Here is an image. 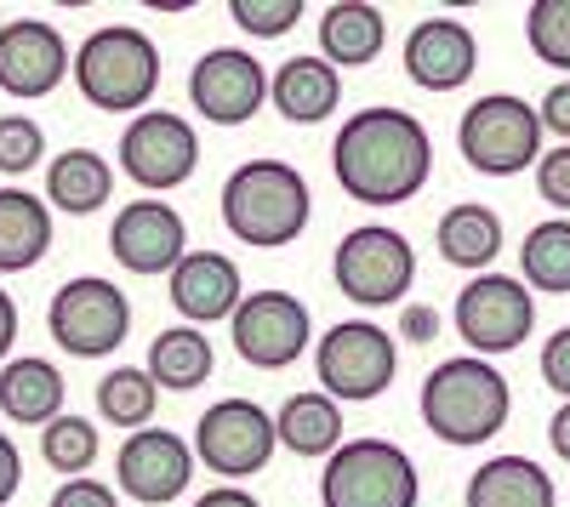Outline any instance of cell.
Listing matches in <instances>:
<instances>
[{"instance_id": "cell-1", "label": "cell", "mask_w": 570, "mask_h": 507, "mask_svg": "<svg viewBox=\"0 0 570 507\" xmlns=\"http://www.w3.org/2000/svg\"><path fill=\"white\" fill-rule=\"evenodd\" d=\"M331 171L337 189L371 211L405 206L428 189L434 177V137L428 126L394 103H371L343 120L337 143H331Z\"/></svg>"}, {"instance_id": "cell-2", "label": "cell", "mask_w": 570, "mask_h": 507, "mask_svg": "<svg viewBox=\"0 0 570 507\" xmlns=\"http://www.w3.org/2000/svg\"><path fill=\"white\" fill-rule=\"evenodd\" d=\"M416 410H422V428L434 439H445V445H485L513 417V388H508V377L497 371L491 359L456 354V359H440L434 371L422 377Z\"/></svg>"}, {"instance_id": "cell-3", "label": "cell", "mask_w": 570, "mask_h": 507, "mask_svg": "<svg viewBox=\"0 0 570 507\" xmlns=\"http://www.w3.org/2000/svg\"><path fill=\"white\" fill-rule=\"evenodd\" d=\"M223 222L228 235L252 251H285L303 240V228L314 217V195L297 166L285 160H246L234 166L223 182Z\"/></svg>"}, {"instance_id": "cell-4", "label": "cell", "mask_w": 570, "mask_h": 507, "mask_svg": "<svg viewBox=\"0 0 570 507\" xmlns=\"http://www.w3.org/2000/svg\"><path fill=\"white\" fill-rule=\"evenodd\" d=\"M75 86L104 115H142L160 91V46L131 23L91 29L75 46Z\"/></svg>"}, {"instance_id": "cell-5", "label": "cell", "mask_w": 570, "mask_h": 507, "mask_svg": "<svg viewBox=\"0 0 570 507\" xmlns=\"http://www.w3.org/2000/svg\"><path fill=\"white\" fill-rule=\"evenodd\" d=\"M422 479L394 439H343L325 456L320 507H416Z\"/></svg>"}, {"instance_id": "cell-6", "label": "cell", "mask_w": 570, "mask_h": 507, "mask_svg": "<svg viewBox=\"0 0 570 507\" xmlns=\"http://www.w3.org/2000/svg\"><path fill=\"white\" fill-rule=\"evenodd\" d=\"M456 149L480 177H519L542 160V115L513 91H485L462 109Z\"/></svg>"}, {"instance_id": "cell-7", "label": "cell", "mask_w": 570, "mask_h": 507, "mask_svg": "<svg viewBox=\"0 0 570 507\" xmlns=\"http://www.w3.org/2000/svg\"><path fill=\"white\" fill-rule=\"evenodd\" d=\"M331 280H337V291L354 308H389V302L405 308V297L416 286V251L400 228L360 222L331 251Z\"/></svg>"}, {"instance_id": "cell-8", "label": "cell", "mask_w": 570, "mask_h": 507, "mask_svg": "<svg viewBox=\"0 0 570 507\" xmlns=\"http://www.w3.org/2000/svg\"><path fill=\"white\" fill-rule=\"evenodd\" d=\"M314 377L320 394L331 399H376L389 394L400 377V342L376 326V319H337L320 342H314Z\"/></svg>"}, {"instance_id": "cell-9", "label": "cell", "mask_w": 570, "mask_h": 507, "mask_svg": "<svg viewBox=\"0 0 570 507\" xmlns=\"http://www.w3.org/2000/svg\"><path fill=\"white\" fill-rule=\"evenodd\" d=\"M46 331H52V342L75 359H104L131 331V297L115 280H104V274H75V280H63L52 291Z\"/></svg>"}, {"instance_id": "cell-10", "label": "cell", "mask_w": 570, "mask_h": 507, "mask_svg": "<svg viewBox=\"0 0 570 507\" xmlns=\"http://www.w3.org/2000/svg\"><path fill=\"white\" fill-rule=\"evenodd\" d=\"M537 331V297L519 274H473L456 291V337L491 359V354H513Z\"/></svg>"}, {"instance_id": "cell-11", "label": "cell", "mask_w": 570, "mask_h": 507, "mask_svg": "<svg viewBox=\"0 0 570 507\" xmlns=\"http://www.w3.org/2000/svg\"><path fill=\"white\" fill-rule=\"evenodd\" d=\"M279 450V434H274V417L257 405V399H217L200 410L195 422V463H206L217 479H252L274 463Z\"/></svg>"}, {"instance_id": "cell-12", "label": "cell", "mask_w": 570, "mask_h": 507, "mask_svg": "<svg viewBox=\"0 0 570 507\" xmlns=\"http://www.w3.org/2000/svg\"><path fill=\"white\" fill-rule=\"evenodd\" d=\"M228 337H234V354H240L252 371H285V365H297V354L314 342V314H308L303 297L263 286L234 308Z\"/></svg>"}, {"instance_id": "cell-13", "label": "cell", "mask_w": 570, "mask_h": 507, "mask_svg": "<svg viewBox=\"0 0 570 507\" xmlns=\"http://www.w3.org/2000/svg\"><path fill=\"white\" fill-rule=\"evenodd\" d=\"M200 166V137L183 115L171 109H142L120 131V171L137 182L142 195H166L183 189Z\"/></svg>"}, {"instance_id": "cell-14", "label": "cell", "mask_w": 570, "mask_h": 507, "mask_svg": "<svg viewBox=\"0 0 570 507\" xmlns=\"http://www.w3.org/2000/svg\"><path fill=\"white\" fill-rule=\"evenodd\" d=\"M188 103L212 126H246L268 103V69L246 46H212L188 69Z\"/></svg>"}, {"instance_id": "cell-15", "label": "cell", "mask_w": 570, "mask_h": 507, "mask_svg": "<svg viewBox=\"0 0 570 507\" xmlns=\"http://www.w3.org/2000/svg\"><path fill=\"white\" fill-rule=\"evenodd\" d=\"M109 251L126 274H142V280H171V268L188 257V222L183 211H171L160 195H137L115 211L109 228Z\"/></svg>"}, {"instance_id": "cell-16", "label": "cell", "mask_w": 570, "mask_h": 507, "mask_svg": "<svg viewBox=\"0 0 570 507\" xmlns=\"http://www.w3.org/2000/svg\"><path fill=\"white\" fill-rule=\"evenodd\" d=\"M69 74H75V52L46 18L0 23V91L7 98H23V103L52 98Z\"/></svg>"}, {"instance_id": "cell-17", "label": "cell", "mask_w": 570, "mask_h": 507, "mask_svg": "<svg viewBox=\"0 0 570 507\" xmlns=\"http://www.w3.org/2000/svg\"><path fill=\"white\" fill-rule=\"evenodd\" d=\"M115 479L131 501L166 507L188 490V479H195V445L177 439L171 428H137L115 450Z\"/></svg>"}, {"instance_id": "cell-18", "label": "cell", "mask_w": 570, "mask_h": 507, "mask_svg": "<svg viewBox=\"0 0 570 507\" xmlns=\"http://www.w3.org/2000/svg\"><path fill=\"white\" fill-rule=\"evenodd\" d=\"M400 63L422 91H456V86H468L473 69H480V40H473V29L462 18H422L405 34Z\"/></svg>"}, {"instance_id": "cell-19", "label": "cell", "mask_w": 570, "mask_h": 507, "mask_svg": "<svg viewBox=\"0 0 570 507\" xmlns=\"http://www.w3.org/2000/svg\"><path fill=\"white\" fill-rule=\"evenodd\" d=\"M171 308L183 314V326H217V319H234V308L246 302V286H240V268L223 251H188L177 268H171Z\"/></svg>"}, {"instance_id": "cell-20", "label": "cell", "mask_w": 570, "mask_h": 507, "mask_svg": "<svg viewBox=\"0 0 570 507\" xmlns=\"http://www.w3.org/2000/svg\"><path fill=\"white\" fill-rule=\"evenodd\" d=\"M268 103L279 109V120H292V126H320L343 103V74L331 69L320 52H297V58H285L268 74Z\"/></svg>"}, {"instance_id": "cell-21", "label": "cell", "mask_w": 570, "mask_h": 507, "mask_svg": "<svg viewBox=\"0 0 570 507\" xmlns=\"http://www.w3.org/2000/svg\"><path fill=\"white\" fill-rule=\"evenodd\" d=\"M63 371L52 359H40V354H18L0 365V417L18 422V428H46V422H58L63 417Z\"/></svg>"}, {"instance_id": "cell-22", "label": "cell", "mask_w": 570, "mask_h": 507, "mask_svg": "<svg viewBox=\"0 0 570 507\" xmlns=\"http://www.w3.org/2000/svg\"><path fill=\"white\" fill-rule=\"evenodd\" d=\"M383 40H389V23L371 0H331L320 12V58L331 69H365L383 58Z\"/></svg>"}, {"instance_id": "cell-23", "label": "cell", "mask_w": 570, "mask_h": 507, "mask_svg": "<svg viewBox=\"0 0 570 507\" xmlns=\"http://www.w3.org/2000/svg\"><path fill=\"white\" fill-rule=\"evenodd\" d=\"M462 501L468 507H559V490L548 468L531 463V456H491V463L468 474Z\"/></svg>"}, {"instance_id": "cell-24", "label": "cell", "mask_w": 570, "mask_h": 507, "mask_svg": "<svg viewBox=\"0 0 570 507\" xmlns=\"http://www.w3.org/2000/svg\"><path fill=\"white\" fill-rule=\"evenodd\" d=\"M115 195V166L98 149H63L46 166V206L69 211V217H91L104 211Z\"/></svg>"}, {"instance_id": "cell-25", "label": "cell", "mask_w": 570, "mask_h": 507, "mask_svg": "<svg viewBox=\"0 0 570 507\" xmlns=\"http://www.w3.org/2000/svg\"><path fill=\"white\" fill-rule=\"evenodd\" d=\"M52 251V206L29 189H0V274H29Z\"/></svg>"}, {"instance_id": "cell-26", "label": "cell", "mask_w": 570, "mask_h": 507, "mask_svg": "<svg viewBox=\"0 0 570 507\" xmlns=\"http://www.w3.org/2000/svg\"><path fill=\"white\" fill-rule=\"evenodd\" d=\"M434 246L451 268H468V274H491V262L502 257V217L491 206H451L434 228Z\"/></svg>"}, {"instance_id": "cell-27", "label": "cell", "mask_w": 570, "mask_h": 507, "mask_svg": "<svg viewBox=\"0 0 570 507\" xmlns=\"http://www.w3.org/2000/svg\"><path fill=\"white\" fill-rule=\"evenodd\" d=\"M212 371H217V348L200 326H166L149 342V377L166 394H195L212 382Z\"/></svg>"}, {"instance_id": "cell-28", "label": "cell", "mask_w": 570, "mask_h": 507, "mask_svg": "<svg viewBox=\"0 0 570 507\" xmlns=\"http://www.w3.org/2000/svg\"><path fill=\"white\" fill-rule=\"evenodd\" d=\"M274 434L292 456H325L343 445V405L331 394H292L274 410Z\"/></svg>"}, {"instance_id": "cell-29", "label": "cell", "mask_w": 570, "mask_h": 507, "mask_svg": "<svg viewBox=\"0 0 570 507\" xmlns=\"http://www.w3.org/2000/svg\"><path fill=\"white\" fill-rule=\"evenodd\" d=\"M519 280L548 297H570V217H548L519 240Z\"/></svg>"}, {"instance_id": "cell-30", "label": "cell", "mask_w": 570, "mask_h": 507, "mask_svg": "<svg viewBox=\"0 0 570 507\" xmlns=\"http://www.w3.org/2000/svg\"><path fill=\"white\" fill-rule=\"evenodd\" d=\"M155 405H160V382L149 377V365H115V371H104V382H98V417L109 428H126V434L149 428Z\"/></svg>"}, {"instance_id": "cell-31", "label": "cell", "mask_w": 570, "mask_h": 507, "mask_svg": "<svg viewBox=\"0 0 570 507\" xmlns=\"http://www.w3.org/2000/svg\"><path fill=\"white\" fill-rule=\"evenodd\" d=\"M98 450H104L98 422L75 417V410H63L58 422H46V428H40V456H46V468L63 474V479H86L91 463H98Z\"/></svg>"}, {"instance_id": "cell-32", "label": "cell", "mask_w": 570, "mask_h": 507, "mask_svg": "<svg viewBox=\"0 0 570 507\" xmlns=\"http://www.w3.org/2000/svg\"><path fill=\"white\" fill-rule=\"evenodd\" d=\"M525 40L537 63L570 74V0H531L525 7Z\"/></svg>"}, {"instance_id": "cell-33", "label": "cell", "mask_w": 570, "mask_h": 507, "mask_svg": "<svg viewBox=\"0 0 570 507\" xmlns=\"http://www.w3.org/2000/svg\"><path fill=\"white\" fill-rule=\"evenodd\" d=\"M46 160V131L29 115H0V177H23Z\"/></svg>"}, {"instance_id": "cell-34", "label": "cell", "mask_w": 570, "mask_h": 507, "mask_svg": "<svg viewBox=\"0 0 570 507\" xmlns=\"http://www.w3.org/2000/svg\"><path fill=\"white\" fill-rule=\"evenodd\" d=\"M228 18L257 40H279L303 23V0H228Z\"/></svg>"}, {"instance_id": "cell-35", "label": "cell", "mask_w": 570, "mask_h": 507, "mask_svg": "<svg viewBox=\"0 0 570 507\" xmlns=\"http://www.w3.org/2000/svg\"><path fill=\"white\" fill-rule=\"evenodd\" d=\"M537 195L553 211H570V143H559V149H548L537 160Z\"/></svg>"}, {"instance_id": "cell-36", "label": "cell", "mask_w": 570, "mask_h": 507, "mask_svg": "<svg viewBox=\"0 0 570 507\" xmlns=\"http://www.w3.org/2000/svg\"><path fill=\"white\" fill-rule=\"evenodd\" d=\"M46 507H120V496H115V485H104V479L86 474V479H63Z\"/></svg>"}, {"instance_id": "cell-37", "label": "cell", "mask_w": 570, "mask_h": 507, "mask_svg": "<svg viewBox=\"0 0 570 507\" xmlns=\"http://www.w3.org/2000/svg\"><path fill=\"white\" fill-rule=\"evenodd\" d=\"M542 382L570 399V326H559V331L542 342Z\"/></svg>"}, {"instance_id": "cell-38", "label": "cell", "mask_w": 570, "mask_h": 507, "mask_svg": "<svg viewBox=\"0 0 570 507\" xmlns=\"http://www.w3.org/2000/svg\"><path fill=\"white\" fill-rule=\"evenodd\" d=\"M434 337H440V314L428 308V302H405V308H400V342L428 348Z\"/></svg>"}, {"instance_id": "cell-39", "label": "cell", "mask_w": 570, "mask_h": 507, "mask_svg": "<svg viewBox=\"0 0 570 507\" xmlns=\"http://www.w3.org/2000/svg\"><path fill=\"white\" fill-rule=\"evenodd\" d=\"M537 115H542V131H559L564 143H570V80L548 86V98L537 103Z\"/></svg>"}, {"instance_id": "cell-40", "label": "cell", "mask_w": 570, "mask_h": 507, "mask_svg": "<svg viewBox=\"0 0 570 507\" xmlns=\"http://www.w3.org/2000/svg\"><path fill=\"white\" fill-rule=\"evenodd\" d=\"M18 490H23V450L0 434V507H7Z\"/></svg>"}, {"instance_id": "cell-41", "label": "cell", "mask_w": 570, "mask_h": 507, "mask_svg": "<svg viewBox=\"0 0 570 507\" xmlns=\"http://www.w3.org/2000/svg\"><path fill=\"white\" fill-rule=\"evenodd\" d=\"M195 507H263V501H257L252 490H240V485H212Z\"/></svg>"}, {"instance_id": "cell-42", "label": "cell", "mask_w": 570, "mask_h": 507, "mask_svg": "<svg viewBox=\"0 0 570 507\" xmlns=\"http://www.w3.org/2000/svg\"><path fill=\"white\" fill-rule=\"evenodd\" d=\"M12 348H18V302L0 291V365L12 359Z\"/></svg>"}, {"instance_id": "cell-43", "label": "cell", "mask_w": 570, "mask_h": 507, "mask_svg": "<svg viewBox=\"0 0 570 507\" xmlns=\"http://www.w3.org/2000/svg\"><path fill=\"white\" fill-rule=\"evenodd\" d=\"M548 445H553L559 463H570V399L553 410V422H548Z\"/></svg>"}]
</instances>
